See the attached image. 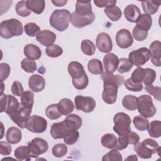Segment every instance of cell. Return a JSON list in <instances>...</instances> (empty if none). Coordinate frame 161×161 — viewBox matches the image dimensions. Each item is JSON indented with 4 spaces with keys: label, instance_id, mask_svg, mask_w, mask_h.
Segmentation results:
<instances>
[{
    "label": "cell",
    "instance_id": "47",
    "mask_svg": "<svg viewBox=\"0 0 161 161\" xmlns=\"http://www.w3.org/2000/svg\"><path fill=\"white\" fill-rule=\"evenodd\" d=\"M124 84L125 87L128 90L130 91H133V92L141 91L143 88L142 82L138 83V82H134L133 80H131V78H128L126 80H125Z\"/></svg>",
    "mask_w": 161,
    "mask_h": 161
},
{
    "label": "cell",
    "instance_id": "19",
    "mask_svg": "<svg viewBox=\"0 0 161 161\" xmlns=\"http://www.w3.org/2000/svg\"><path fill=\"white\" fill-rule=\"evenodd\" d=\"M118 64L119 58L114 53H109L104 57L103 65L106 72L111 73L114 72L118 69Z\"/></svg>",
    "mask_w": 161,
    "mask_h": 161
},
{
    "label": "cell",
    "instance_id": "37",
    "mask_svg": "<svg viewBox=\"0 0 161 161\" xmlns=\"http://www.w3.org/2000/svg\"><path fill=\"white\" fill-rule=\"evenodd\" d=\"M21 104L26 108L32 109L34 104V94L30 91H24L21 96Z\"/></svg>",
    "mask_w": 161,
    "mask_h": 161
},
{
    "label": "cell",
    "instance_id": "40",
    "mask_svg": "<svg viewBox=\"0 0 161 161\" xmlns=\"http://www.w3.org/2000/svg\"><path fill=\"white\" fill-rule=\"evenodd\" d=\"M80 47L81 50L86 55H92L96 51V47L94 43L89 40H82L81 42Z\"/></svg>",
    "mask_w": 161,
    "mask_h": 161
},
{
    "label": "cell",
    "instance_id": "52",
    "mask_svg": "<svg viewBox=\"0 0 161 161\" xmlns=\"http://www.w3.org/2000/svg\"><path fill=\"white\" fill-rule=\"evenodd\" d=\"M79 137V133L77 130H72L69 131L68 135L64 138V142L67 145H73L74 144Z\"/></svg>",
    "mask_w": 161,
    "mask_h": 161
},
{
    "label": "cell",
    "instance_id": "9",
    "mask_svg": "<svg viewBox=\"0 0 161 161\" xmlns=\"http://www.w3.org/2000/svg\"><path fill=\"white\" fill-rule=\"evenodd\" d=\"M26 128L32 133H42L47 128V121L42 116L33 115L29 118L26 125Z\"/></svg>",
    "mask_w": 161,
    "mask_h": 161
},
{
    "label": "cell",
    "instance_id": "23",
    "mask_svg": "<svg viewBox=\"0 0 161 161\" xmlns=\"http://www.w3.org/2000/svg\"><path fill=\"white\" fill-rule=\"evenodd\" d=\"M67 127L70 130H77L82 124V118L75 114H69L63 121Z\"/></svg>",
    "mask_w": 161,
    "mask_h": 161
},
{
    "label": "cell",
    "instance_id": "56",
    "mask_svg": "<svg viewBox=\"0 0 161 161\" xmlns=\"http://www.w3.org/2000/svg\"><path fill=\"white\" fill-rule=\"evenodd\" d=\"M127 134L128 133H126L124 135L119 136L118 138H117L118 142H117V144L116 146V149H117L118 150H123V149L127 148L128 145L129 144Z\"/></svg>",
    "mask_w": 161,
    "mask_h": 161
},
{
    "label": "cell",
    "instance_id": "12",
    "mask_svg": "<svg viewBox=\"0 0 161 161\" xmlns=\"http://www.w3.org/2000/svg\"><path fill=\"white\" fill-rule=\"evenodd\" d=\"M75 108L84 113L92 112L96 107V101L92 97L76 96L74 98Z\"/></svg>",
    "mask_w": 161,
    "mask_h": 161
},
{
    "label": "cell",
    "instance_id": "35",
    "mask_svg": "<svg viewBox=\"0 0 161 161\" xmlns=\"http://www.w3.org/2000/svg\"><path fill=\"white\" fill-rule=\"evenodd\" d=\"M148 134L151 137L157 138L161 136V122L158 120H153L149 123L148 127Z\"/></svg>",
    "mask_w": 161,
    "mask_h": 161
},
{
    "label": "cell",
    "instance_id": "34",
    "mask_svg": "<svg viewBox=\"0 0 161 161\" xmlns=\"http://www.w3.org/2000/svg\"><path fill=\"white\" fill-rule=\"evenodd\" d=\"M88 70L92 74L101 75L103 73V67L101 60L96 58L91 59L87 64Z\"/></svg>",
    "mask_w": 161,
    "mask_h": 161
},
{
    "label": "cell",
    "instance_id": "55",
    "mask_svg": "<svg viewBox=\"0 0 161 161\" xmlns=\"http://www.w3.org/2000/svg\"><path fill=\"white\" fill-rule=\"evenodd\" d=\"M11 71L10 66L6 63L0 64V79L1 82L6 80L9 75Z\"/></svg>",
    "mask_w": 161,
    "mask_h": 161
},
{
    "label": "cell",
    "instance_id": "21",
    "mask_svg": "<svg viewBox=\"0 0 161 161\" xmlns=\"http://www.w3.org/2000/svg\"><path fill=\"white\" fill-rule=\"evenodd\" d=\"M140 14V10L136 5L129 4L125 8V17L126 19L130 23H136Z\"/></svg>",
    "mask_w": 161,
    "mask_h": 161
},
{
    "label": "cell",
    "instance_id": "16",
    "mask_svg": "<svg viewBox=\"0 0 161 161\" xmlns=\"http://www.w3.org/2000/svg\"><path fill=\"white\" fill-rule=\"evenodd\" d=\"M70 130H72L69 129L64 122L62 121L53 123L51 126L50 133L53 138L60 139L66 136Z\"/></svg>",
    "mask_w": 161,
    "mask_h": 161
},
{
    "label": "cell",
    "instance_id": "15",
    "mask_svg": "<svg viewBox=\"0 0 161 161\" xmlns=\"http://www.w3.org/2000/svg\"><path fill=\"white\" fill-rule=\"evenodd\" d=\"M96 47L103 53H108L113 49V43L109 34L102 32L97 35L96 40Z\"/></svg>",
    "mask_w": 161,
    "mask_h": 161
},
{
    "label": "cell",
    "instance_id": "30",
    "mask_svg": "<svg viewBox=\"0 0 161 161\" xmlns=\"http://www.w3.org/2000/svg\"><path fill=\"white\" fill-rule=\"evenodd\" d=\"M136 26L140 29L148 31L152 25V18L147 14H141L136 21Z\"/></svg>",
    "mask_w": 161,
    "mask_h": 161
},
{
    "label": "cell",
    "instance_id": "49",
    "mask_svg": "<svg viewBox=\"0 0 161 161\" xmlns=\"http://www.w3.org/2000/svg\"><path fill=\"white\" fill-rule=\"evenodd\" d=\"M145 69V77L143 80L144 84L150 85L152 84L156 79V72L155 70L150 68H146Z\"/></svg>",
    "mask_w": 161,
    "mask_h": 161
},
{
    "label": "cell",
    "instance_id": "54",
    "mask_svg": "<svg viewBox=\"0 0 161 161\" xmlns=\"http://www.w3.org/2000/svg\"><path fill=\"white\" fill-rule=\"evenodd\" d=\"M132 35L136 40L143 41L148 36V31L142 30L135 26L132 31Z\"/></svg>",
    "mask_w": 161,
    "mask_h": 161
},
{
    "label": "cell",
    "instance_id": "22",
    "mask_svg": "<svg viewBox=\"0 0 161 161\" xmlns=\"http://www.w3.org/2000/svg\"><path fill=\"white\" fill-rule=\"evenodd\" d=\"M67 69L69 74L74 79L80 78L86 74L82 65L77 61L70 62Z\"/></svg>",
    "mask_w": 161,
    "mask_h": 161
},
{
    "label": "cell",
    "instance_id": "18",
    "mask_svg": "<svg viewBox=\"0 0 161 161\" xmlns=\"http://www.w3.org/2000/svg\"><path fill=\"white\" fill-rule=\"evenodd\" d=\"M36 40L43 46L48 47L55 42L57 36L55 33L48 30L40 31L36 36Z\"/></svg>",
    "mask_w": 161,
    "mask_h": 161
},
{
    "label": "cell",
    "instance_id": "29",
    "mask_svg": "<svg viewBox=\"0 0 161 161\" xmlns=\"http://www.w3.org/2000/svg\"><path fill=\"white\" fill-rule=\"evenodd\" d=\"M104 13L112 21H118L122 16V12L119 7L116 6L115 4L109 5L105 8Z\"/></svg>",
    "mask_w": 161,
    "mask_h": 161
},
{
    "label": "cell",
    "instance_id": "17",
    "mask_svg": "<svg viewBox=\"0 0 161 161\" xmlns=\"http://www.w3.org/2000/svg\"><path fill=\"white\" fill-rule=\"evenodd\" d=\"M150 60L152 63L157 67L161 65V43L156 40L153 42L149 47Z\"/></svg>",
    "mask_w": 161,
    "mask_h": 161
},
{
    "label": "cell",
    "instance_id": "3",
    "mask_svg": "<svg viewBox=\"0 0 161 161\" xmlns=\"http://www.w3.org/2000/svg\"><path fill=\"white\" fill-rule=\"evenodd\" d=\"M71 14L67 9H56L50 17V25L58 31H65L70 21Z\"/></svg>",
    "mask_w": 161,
    "mask_h": 161
},
{
    "label": "cell",
    "instance_id": "57",
    "mask_svg": "<svg viewBox=\"0 0 161 161\" xmlns=\"http://www.w3.org/2000/svg\"><path fill=\"white\" fill-rule=\"evenodd\" d=\"M11 91L13 95L17 96H21L24 92L23 87L21 83H20L18 81H14L11 87Z\"/></svg>",
    "mask_w": 161,
    "mask_h": 161
},
{
    "label": "cell",
    "instance_id": "36",
    "mask_svg": "<svg viewBox=\"0 0 161 161\" xmlns=\"http://www.w3.org/2000/svg\"><path fill=\"white\" fill-rule=\"evenodd\" d=\"M14 156L19 160L31 159V153L29 148L26 146H20L15 149Z\"/></svg>",
    "mask_w": 161,
    "mask_h": 161
},
{
    "label": "cell",
    "instance_id": "38",
    "mask_svg": "<svg viewBox=\"0 0 161 161\" xmlns=\"http://www.w3.org/2000/svg\"><path fill=\"white\" fill-rule=\"evenodd\" d=\"M133 123L136 129L139 131H145L147 130L149 125V121L147 118H145L142 115H138L134 117Z\"/></svg>",
    "mask_w": 161,
    "mask_h": 161
},
{
    "label": "cell",
    "instance_id": "31",
    "mask_svg": "<svg viewBox=\"0 0 161 161\" xmlns=\"http://www.w3.org/2000/svg\"><path fill=\"white\" fill-rule=\"evenodd\" d=\"M26 5L30 11L40 14L44 11L45 1L44 0H28L26 1Z\"/></svg>",
    "mask_w": 161,
    "mask_h": 161
},
{
    "label": "cell",
    "instance_id": "50",
    "mask_svg": "<svg viewBox=\"0 0 161 161\" xmlns=\"http://www.w3.org/2000/svg\"><path fill=\"white\" fill-rule=\"evenodd\" d=\"M67 147L64 143H58L55 145L52 148V154L57 157L60 158L65 155L67 153Z\"/></svg>",
    "mask_w": 161,
    "mask_h": 161
},
{
    "label": "cell",
    "instance_id": "58",
    "mask_svg": "<svg viewBox=\"0 0 161 161\" xmlns=\"http://www.w3.org/2000/svg\"><path fill=\"white\" fill-rule=\"evenodd\" d=\"M12 148L9 143L0 142V154L3 155H9L11 153Z\"/></svg>",
    "mask_w": 161,
    "mask_h": 161
},
{
    "label": "cell",
    "instance_id": "24",
    "mask_svg": "<svg viewBox=\"0 0 161 161\" xmlns=\"http://www.w3.org/2000/svg\"><path fill=\"white\" fill-rule=\"evenodd\" d=\"M6 138L7 142L10 144H16L21 140V131L17 127H10L6 131Z\"/></svg>",
    "mask_w": 161,
    "mask_h": 161
},
{
    "label": "cell",
    "instance_id": "6",
    "mask_svg": "<svg viewBox=\"0 0 161 161\" xmlns=\"http://www.w3.org/2000/svg\"><path fill=\"white\" fill-rule=\"evenodd\" d=\"M138 113L145 118H151L155 115L157 109L153 103L152 98L149 95H142L138 97Z\"/></svg>",
    "mask_w": 161,
    "mask_h": 161
},
{
    "label": "cell",
    "instance_id": "41",
    "mask_svg": "<svg viewBox=\"0 0 161 161\" xmlns=\"http://www.w3.org/2000/svg\"><path fill=\"white\" fill-rule=\"evenodd\" d=\"M16 13L21 17H27L31 14V11L26 5V1H19L15 8Z\"/></svg>",
    "mask_w": 161,
    "mask_h": 161
},
{
    "label": "cell",
    "instance_id": "48",
    "mask_svg": "<svg viewBox=\"0 0 161 161\" xmlns=\"http://www.w3.org/2000/svg\"><path fill=\"white\" fill-rule=\"evenodd\" d=\"M103 161H122L121 154L118 151L117 149H113L108 153L105 154L103 158Z\"/></svg>",
    "mask_w": 161,
    "mask_h": 161
},
{
    "label": "cell",
    "instance_id": "8",
    "mask_svg": "<svg viewBox=\"0 0 161 161\" xmlns=\"http://www.w3.org/2000/svg\"><path fill=\"white\" fill-rule=\"evenodd\" d=\"M149 50L146 47H142L133 50L129 53L128 59L133 65L140 67L146 64L150 59Z\"/></svg>",
    "mask_w": 161,
    "mask_h": 161
},
{
    "label": "cell",
    "instance_id": "20",
    "mask_svg": "<svg viewBox=\"0 0 161 161\" xmlns=\"http://www.w3.org/2000/svg\"><path fill=\"white\" fill-rule=\"evenodd\" d=\"M45 79L40 75L33 74L28 80V86L30 89L35 92H38L43 90L45 86Z\"/></svg>",
    "mask_w": 161,
    "mask_h": 161
},
{
    "label": "cell",
    "instance_id": "33",
    "mask_svg": "<svg viewBox=\"0 0 161 161\" xmlns=\"http://www.w3.org/2000/svg\"><path fill=\"white\" fill-rule=\"evenodd\" d=\"M118 139L113 133H106L101 138L102 145L108 149H111L116 147Z\"/></svg>",
    "mask_w": 161,
    "mask_h": 161
},
{
    "label": "cell",
    "instance_id": "10",
    "mask_svg": "<svg viewBox=\"0 0 161 161\" xmlns=\"http://www.w3.org/2000/svg\"><path fill=\"white\" fill-rule=\"evenodd\" d=\"M31 113V109L26 108L21 104L19 108L13 114L9 116V117L20 128L23 129L26 128L27 121L30 117Z\"/></svg>",
    "mask_w": 161,
    "mask_h": 161
},
{
    "label": "cell",
    "instance_id": "11",
    "mask_svg": "<svg viewBox=\"0 0 161 161\" xmlns=\"http://www.w3.org/2000/svg\"><path fill=\"white\" fill-rule=\"evenodd\" d=\"M28 147L31 153V157L35 158L38 155L43 154L48 149L47 142L41 138H35L28 143Z\"/></svg>",
    "mask_w": 161,
    "mask_h": 161
},
{
    "label": "cell",
    "instance_id": "14",
    "mask_svg": "<svg viewBox=\"0 0 161 161\" xmlns=\"http://www.w3.org/2000/svg\"><path fill=\"white\" fill-rule=\"evenodd\" d=\"M116 42L117 45L121 48H127L131 47L133 43L132 35L127 29L119 30L116 35Z\"/></svg>",
    "mask_w": 161,
    "mask_h": 161
},
{
    "label": "cell",
    "instance_id": "53",
    "mask_svg": "<svg viewBox=\"0 0 161 161\" xmlns=\"http://www.w3.org/2000/svg\"><path fill=\"white\" fill-rule=\"evenodd\" d=\"M145 89L148 93L152 95L155 99L158 100V101H160L161 88L160 87H157V86L155 87L152 84H150V85H146Z\"/></svg>",
    "mask_w": 161,
    "mask_h": 161
},
{
    "label": "cell",
    "instance_id": "51",
    "mask_svg": "<svg viewBox=\"0 0 161 161\" xmlns=\"http://www.w3.org/2000/svg\"><path fill=\"white\" fill-rule=\"evenodd\" d=\"M144 77H145V69L142 67H138V68H136L133 70L130 78L134 82L141 83L142 82H143Z\"/></svg>",
    "mask_w": 161,
    "mask_h": 161
},
{
    "label": "cell",
    "instance_id": "43",
    "mask_svg": "<svg viewBox=\"0 0 161 161\" xmlns=\"http://www.w3.org/2000/svg\"><path fill=\"white\" fill-rule=\"evenodd\" d=\"M47 55L49 57L52 58H55L60 56L63 53V50L62 48L55 44H53L52 45H50L47 47L45 50Z\"/></svg>",
    "mask_w": 161,
    "mask_h": 161
},
{
    "label": "cell",
    "instance_id": "59",
    "mask_svg": "<svg viewBox=\"0 0 161 161\" xmlns=\"http://www.w3.org/2000/svg\"><path fill=\"white\" fill-rule=\"evenodd\" d=\"M116 1H110V0H94V3L98 8H106L109 5L116 4Z\"/></svg>",
    "mask_w": 161,
    "mask_h": 161
},
{
    "label": "cell",
    "instance_id": "13",
    "mask_svg": "<svg viewBox=\"0 0 161 161\" xmlns=\"http://www.w3.org/2000/svg\"><path fill=\"white\" fill-rule=\"evenodd\" d=\"M95 19L94 13L92 12L88 15H80L75 11L71 14L70 22L74 26L75 28H80L89 25L94 22Z\"/></svg>",
    "mask_w": 161,
    "mask_h": 161
},
{
    "label": "cell",
    "instance_id": "5",
    "mask_svg": "<svg viewBox=\"0 0 161 161\" xmlns=\"http://www.w3.org/2000/svg\"><path fill=\"white\" fill-rule=\"evenodd\" d=\"M131 118L127 114L123 112L118 113L113 118V130L118 136L124 135L131 131Z\"/></svg>",
    "mask_w": 161,
    "mask_h": 161
},
{
    "label": "cell",
    "instance_id": "28",
    "mask_svg": "<svg viewBox=\"0 0 161 161\" xmlns=\"http://www.w3.org/2000/svg\"><path fill=\"white\" fill-rule=\"evenodd\" d=\"M75 12L82 16L90 14L92 11V6L90 1H77L75 4Z\"/></svg>",
    "mask_w": 161,
    "mask_h": 161
},
{
    "label": "cell",
    "instance_id": "39",
    "mask_svg": "<svg viewBox=\"0 0 161 161\" xmlns=\"http://www.w3.org/2000/svg\"><path fill=\"white\" fill-rule=\"evenodd\" d=\"M45 114L47 116L52 119L55 120L60 118L62 116V114L58 110L57 104H52L49 105L45 110Z\"/></svg>",
    "mask_w": 161,
    "mask_h": 161
},
{
    "label": "cell",
    "instance_id": "2",
    "mask_svg": "<svg viewBox=\"0 0 161 161\" xmlns=\"http://www.w3.org/2000/svg\"><path fill=\"white\" fill-rule=\"evenodd\" d=\"M23 28L21 21L15 18L4 20L0 23V35L5 39H9L23 34Z\"/></svg>",
    "mask_w": 161,
    "mask_h": 161
},
{
    "label": "cell",
    "instance_id": "46",
    "mask_svg": "<svg viewBox=\"0 0 161 161\" xmlns=\"http://www.w3.org/2000/svg\"><path fill=\"white\" fill-rule=\"evenodd\" d=\"M133 67V65L128 58H121L119 59V64L118 71L120 74H123L129 72L131 68Z\"/></svg>",
    "mask_w": 161,
    "mask_h": 161
},
{
    "label": "cell",
    "instance_id": "32",
    "mask_svg": "<svg viewBox=\"0 0 161 161\" xmlns=\"http://www.w3.org/2000/svg\"><path fill=\"white\" fill-rule=\"evenodd\" d=\"M122 105L129 111H135L138 107V97L132 95H126L122 99Z\"/></svg>",
    "mask_w": 161,
    "mask_h": 161
},
{
    "label": "cell",
    "instance_id": "44",
    "mask_svg": "<svg viewBox=\"0 0 161 161\" xmlns=\"http://www.w3.org/2000/svg\"><path fill=\"white\" fill-rule=\"evenodd\" d=\"M24 30L25 33L30 36H35L40 31V26L35 23H28L25 25Z\"/></svg>",
    "mask_w": 161,
    "mask_h": 161
},
{
    "label": "cell",
    "instance_id": "62",
    "mask_svg": "<svg viewBox=\"0 0 161 161\" xmlns=\"http://www.w3.org/2000/svg\"><path fill=\"white\" fill-rule=\"evenodd\" d=\"M138 158L135 155H130L127 158L125 159V160H137Z\"/></svg>",
    "mask_w": 161,
    "mask_h": 161
},
{
    "label": "cell",
    "instance_id": "1",
    "mask_svg": "<svg viewBox=\"0 0 161 161\" xmlns=\"http://www.w3.org/2000/svg\"><path fill=\"white\" fill-rule=\"evenodd\" d=\"M101 78L104 82L102 94L103 100L108 104L115 103L117 99L118 87L124 83V77L106 71L101 74Z\"/></svg>",
    "mask_w": 161,
    "mask_h": 161
},
{
    "label": "cell",
    "instance_id": "60",
    "mask_svg": "<svg viewBox=\"0 0 161 161\" xmlns=\"http://www.w3.org/2000/svg\"><path fill=\"white\" fill-rule=\"evenodd\" d=\"M127 136H128L129 144L135 145V144H136L137 143L139 142L140 136L137 133L130 131V132L128 133Z\"/></svg>",
    "mask_w": 161,
    "mask_h": 161
},
{
    "label": "cell",
    "instance_id": "27",
    "mask_svg": "<svg viewBox=\"0 0 161 161\" xmlns=\"http://www.w3.org/2000/svg\"><path fill=\"white\" fill-rule=\"evenodd\" d=\"M57 104L58 110L62 115L66 116L70 114L74 109L73 102L69 98L62 99Z\"/></svg>",
    "mask_w": 161,
    "mask_h": 161
},
{
    "label": "cell",
    "instance_id": "45",
    "mask_svg": "<svg viewBox=\"0 0 161 161\" xmlns=\"http://www.w3.org/2000/svg\"><path fill=\"white\" fill-rule=\"evenodd\" d=\"M21 67L25 72L28 73H33L37 69L36 62L34 60L28 58H24L21 61Z\"/></svg>",
    "mask_w": 161,
    "mask_h": 161
},
{
    "label": "cell",
    "instance_id": "42",
    "mask_svg": "<svg viewBox=\"0 0 161 161\" xmlns=\"http://www.w3.org/2000/svg\"><path fill=\"white\" fill-rule=\"evenodd\" d=\"M72 81L74 87L78 90L86 89L89 84V79L86 74L78 79L72 78Z\"/></svg>",
    "mask_w": 161,
    "mask_h": 161
},
{
    "label": "cell",
    "instance_id": "61",
    "mask_svg": "<svg viewBox=\"0 0 161 161\" xmlns=\"http://www.w3.org/2000/svg\"><path fill=\"white\" fill-rule=\"evenodd\" d=\"M52 3L55 6H58V7H60V6H64V5L67 3V0H61V1H58V0L53 1V0H52Z\"/></svg>",
    "mask_w": 161,
    "mask_h": 161
},
{
    "label": "cell",
    "instance_id": "26",
    "mask_svg": "<svg viewBox=\"0 0 161 161\" xmlns=\"http://www.w3.org/2000/svg\"><path fill=\"white\" fill-rule=\"evenodd\" d=\"M161 4L160 1H142V8L145 14L152 15L156 13Z\"/></svg>",
    "mask_w": 161,
    "mask_h": 161
},
{
    "label": "cell",
    "instance_id": "4",
    "mask_svg": "<svg viewBox=\"0 0 161 161\" xmlns=\"http://www.w3.org/2000/svg\"><path fill=\"white\" fill-rule=\"evenodd\" d=\"M160 148L158 143L151 138H146L142 142H138L134 146V150L137 155L143 159L151 158L152 154L158 152Z\"/></svg>",
    "mask_w": 161,
    "mask_h": 161
},
{
    "label": "cell",
    "instance_id": "7",
    "mask_svg": "<svg viewBox=\"0 0 161 161\" xmlns=\"http://www.w3.org/2000/svg\"><path fill=\"white\" fill-rule=\"evenodd\" d=\"M0 102L1 112H5L9 116L13 114L21 104L14 96L5 94H1Z\"/></svg>",
    "mask_w": 161,
    "mask_h": 161
},
{
    "label": "cell",
    "instance_id": "25",
    "mask_svg": "<svg viewBox=\"0 0 161 161\" xmlns=\"http://www.w3.org/2000/svg\"><path fill=\"white\" fill-rule=\"evenodd\" d=\"M25 55L30 60H35L39 59L42 56L40 48L34 44H28L24 47Z\"/></svg>",
    "mask_w": 161,
    "mask_h": 161
}]
</instances>
